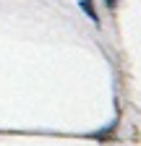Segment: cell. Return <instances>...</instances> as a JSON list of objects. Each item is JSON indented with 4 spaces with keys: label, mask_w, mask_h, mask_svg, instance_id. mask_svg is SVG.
<instances>
[{
    "label": "cell",
    "mask_w": 141,
    "mask_h": 146,
    "mask_svg": "<svg viewBox=\"0 0 141 146\" xmlns=\"http://www.w3.org/2000/svg\"><path fill=\"white\" fill-rule=\"evenodd\" d=\"M81 8H84V11H89V16H92V21H94V24H99V18H97V11H94V5H92V0H81Z\"/></svg>",
    "instance_id": "1"
},
{
    "label": "cell",
    "mask_w": 141,
    "mask_h": 146,
    "mask_svg": "<svg viewBox=\"0 0 141 146\" xmlns=\"http://www.w3.org/2000/svg\"><path fill=\"white\" fill-rule=\"evenodd\" d=\"M104 3H107V5H110V8H112V5H115V3H118V0H104Z\"/></svg>",
    "instance_id": "2"
}]
</instances>
